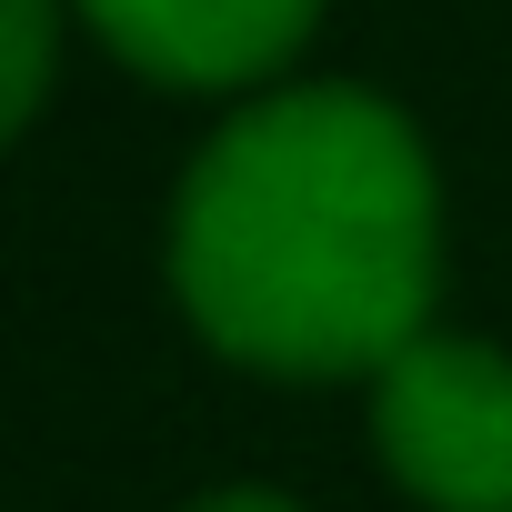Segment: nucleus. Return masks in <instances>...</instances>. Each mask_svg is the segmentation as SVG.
<instances>
[{
  "mask_svg": "<svg viewBox=\"0 0 512 512\" xmlns=\"http://www.w3.org/2000/svg\"><path fill=\"white\" fill-rule=\"evenodd\" d=\"M171 282L251 372H382L432 312V171L372 91H282L181 181Z\"/></svg>",
  "mask_w": 512,
  "mask_h": 512,
  "instance_id": "nucleus-1",
  "label": "nucleus"
},
{
  "mask_svg": "<svg viewBox=\"0 0 512 512\" xmlns=\"http://www.w3.org/2000/svg\"><path fill=\"white\" fill-rule=\"evenodd\" d=\"M382 462L442 512H512V362L482 342H412L372 392Z\"/></svg>",
  "mask_w": 512,
  "mask_h": 512,
  "instance_id": "nucleus-2",
  "label": "nucleus"
},
{
  "mask_svg": "<svg viewBox=\"0 0 512 512\" xmlns=\"http://www.w3.org/2000/svg\"><path fill=\"white\" fill-rule=\"evenodd\" d=\"M322 0H81V21L151 81L181 91H231V81H262L272 61L302 51Z\"/></svg>",
  "mask_w": 512,
  "mask_h": 512,
  "instance_id": "nucleus-3",
  "label": "nucleus"
},
{
  "mask_svg": "<svg viewBox=\"0 0 512 512\" xmlns=\"http://www.w3.org/2000/svg\"><path fill=\"white\" fill-rule=\"evenodd\" d=\"M0 11H11V121H31L51 71V0H0Z\"/></svg>",
  "mask_w": 512,
  "mask_h": 512,
  "instance_id": "nucleus-4",
  "label": "nucleus"
},
{
  "mask_svg": "<svg viewBox=\"0 0 512 512\" xmlns=\"http://www.w3.org/2000/svg\"><path fill=\"white\" fill-rule=\"evenodd\" d=\"M201 512H292V502H282V492H211Z\"/></svg>",
  "mask_w": 512,
  "mask_h": 512,
  "instance_id": "nucleus-5",
  "label": "nucleus"
}]
</instances>
